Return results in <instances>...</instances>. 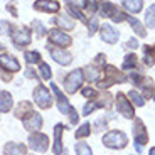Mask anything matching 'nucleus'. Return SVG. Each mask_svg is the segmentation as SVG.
<instances>
[{"instance_id":"obj_24","label":"nucleus","mask_w":155,"mask_h":155,"mask_svg":"<svg viewBox=\"0 0 155 155\" xmlns=\"http://www.w3.org/2000/svg\"><path fill=\"white\" fill-rule=\"evenodd\" d=\"M128 98H130V103H133V105H137V106H143L145 105V98L142 96L138 91H135V89H132V91L128 93Z\"/></svg>"},{"instance_id":"obj_14","label":"nucleus","mask_w":155,"mask_h":155,"mask_svg":"<svg viewBox=\"0 0 155 155\" xmlns=\"http://www.w3.org/2000/svg\"><path fill=\"white\" fill-rule=\"evenodd\" d=\"M0 68L8 71V73H17V71H20L19 61L10 54H0Z\"/></svg>"},{"instance_id":"obj_5","label":"nucleus","mask_w":155,"mask_h":155,"mask_svg":"<svg viewBox=\"0 0 155 155\" xmlns=\"http://www.w3.org/2000/svg\"><path fill=\"white\" fill-rule=\"evenodd\" d=\"M32 94H34L35 105H37L41 110H47V108L52 106V98H51V94H49V91H47L46 86H42V84L35 86V89H34Z\"/></svg>"},{"instance_id":"obj_36","label":"nucleus","mask_w":155,"mask_h":155,"mask_svg":"<svg viewBox=\"0 0 155 155\" xmlns=\"http://www.w3.org/2000/svg\"><path fill=\"white\" fill-rule=\"evenodd\" d=\"M32 27L35 29V32H37V35H39V37H42V35H46V34H47L46 27H44L42 24H39L37 20H34V22H32Z\"/></svg>"},{"instance_id":"obj_31","label":"nucleus","mask_w":155,"mask_h":155,"mask_svg":"<svg viewBox=\"0 0 155 155\" xmlns=\"http://www.w3.org/2000/svg\"><path fill=\"white\" fill-rule=\"evenodd\" d=\"M89 133H91V125H89V123H84V125H81V127L78 128L76 138H86Z\"/></svg>"},{"instance_id":"obj_44","label":"nucleus","mask_w":155,"mask_h":155,"mask_svg":"<svg viewBox=\"0 0 155 155\" xmlns=\"http://www.w3.org/2000/svg\"><path fill=\"white\" fill-rule=\"evenodd\" d=\"M148 155H155V147H153V148H152V150H150V153H148Z\"/></svg>"},{"instance_id":"obj_38","label":"nucleus","mask_w":155,"mask_h":155,"mask_svg":"<svg viewBox=\"0 0 155 155\" xmlns=\"http://www.w3.org/2000/svg\"><path fill=\"white\" fill-rule=\"evenodd\" d=\"M81 94L84 98H96V91H94V88H84V89H81Z\"/></svg>"},{"instance_id":"obj_28","label":"nucleus","mask_w":155,"mask_h":155,"mask_svg":"<svg viewBox=\"0 0 155 155\" xmlns=\"http://www.w3.org/2000/svg\"><path fill=\"white\" fill-rule=\"evenodd\" d=\"M56 24H58L59 27L61 29H66V31H71V29L74 27V22L73 20L69 19V17H58V19H56Z\"/></svg>"},{"instance_id":"obj_45","label":"nucleus","mask_w":155,"mask_h":155,"mask_svg":"<svg viewBox=\"0 0 155 155\" xmlns=\"http://www.w3.org/2000/svg\"><path fill=\"white\" fill-rule=\"evenodd\" d=\"M4 49H5V46H4L2 42H0V51H4Z\"/></svg>"},{"instance_id":"obj_47","label":"nucleus","mask_w":155,"mask_h":155,"mask_svg":"<svg viewBox=\"0 0 155 155\" xmlns=\"http://www.w3.org/2000/svg\"><path fill=\"white\" fill-rule=\"evenodd\" d=\"M66 155H68V153H66Z\"/></svg>"},{"instance_id":"obj_27","label":"nucleus","mask_w":155,"mask_h":155,"mask_svg":"<svg viewBox=\"0 0 155 155\" xmlns=\"http://www.w3.org/2000/svg\"><path fill=\"white\" fill-rule=\"evenodd\" d=\"M24 58H25V61H27L29 64H35V62L41 64V61H42V56L39 54L37 51H27V52L24 54Z\"/></svg>"},{"instance_id":"obj_22","label":"nucleus","mask_w":155,"mask_h":155,"mask_svg":"<svg viewBox=\"0 0 155 155\" xmlns=\"http://www.w3.org/2000/svg\"><path fill=\"white\" fill-rule=\"evenodd\" d=\"M127 20L128 22H130V25H132V29L133 31L137 32V34L140 35V37H145V27L143 25H142V24H140V20L138 19H135V17H130V15H127Z\"/></svg>"},{"instance_id":"obj_35","label":"nucleus","mask_w":155,"mask_h":155,"mask_svg":"<svg viewBox=\"0 0 155 155\" xmlns=\"http://www.w3.org/2000/svg\"><path fill=\"white\" fill-rule=\"evenodd\" d=\"M14 32V27H12V24L4 20V22H0V34H12Z\"/></svg>"},{"instance_id":"obj_30","label":"nucleus","mask_w":155,"mask_h":155,"mask_svg":"<svg viewBox=\"0 0 155 155\" xmlns=\"http://www.w3.org/2000/svg\"><path fill=\"white\" fill-rule=\"evenodd\" d=\"M76 153L78 155H93V152H91V148L88 147L86 142H78L76 143Z\"/></svg>"},{"instance_id":"obj_6","label":"nucleus","mask_w":155,"mask_h":155,"mask_svg":"<svg viewBox=\"0 0 155 155\" xmlns=\"http://www.w3.org/2000/svg\"><path fill=\"white\" fill-rule=\"evenodd\" d=\"M27 143H29V147H31L32 150L44 153V152H47V148H49V138H47V135H44V133L35 132V133H32V135L29 137Z\"/></svg>"},{"instance_id":"obj_18","label":"nucleus","mask_w":155,"mask_h":155,"mask_svg":"<svg viewBox=\"0 0 155 155\" xmlns=\"http://www.w3.org/2000/svg\"><path fill=\"white\" fill-rule=\"evenodd\" d=\"M4 155H27V147L24 143L8 142L4 147Z\"/></svg>"},{"instance_id":"obj_11","label":"nucleus","mask_w":155,"mask_h":155,"mask_svg":"<svg viewBox=\"0 0 155 155\" xmlns=\"http://www.w3.org/2000/svg\"><path fill=\"white\" fill-rule=\"evenodd\" d=\"M47 34H49L51 42H54L56 46H59V47H68V46H71V42H73L71 35H68L66 32L59 31V29H52V31L47 32Z\"/></svg>"},{"instance_id":"obj_33","label":"nucleus","mask_w":155,"mask_h":155,"mask_svg":"<svg viewBox=\"0 0 155 155\" xmlns=\"http://www.w3.org/2000/svg\"><path fill=\"white\" fill-rule=\"evenodd\" d=\"M98 27H100V20H98L96 17H91V19L88 20V29H89V34L93 35L94 32L98 31Z\"/></svg>"},{"instance_id":"obj_20","label":"nucleus","mask_w":155,"mask_h":155,"mask_svg":"<svg viewBox=\"0 0 155 155\" xmlns=\"http://www.w3.org/2000/svg\"><path fill=\"white\" fill-rule=\"evenodd\" d=\"M121 5L127 12H132V14H138L143 7V0H121Z\"/></svg>"},{"instance_id":"obj_46","label":"nucleus","mask_w":155,"mask_h":155,"mask_svg":"<svg viewBox=\"0 0 155 155\" xmlns=\"http://www.w3.org/2000/svg\"><path fill=\"white\" fill-rule=\"evenodd\" d=\"M153 96H155V91H153Z\"/></svg>"},{"instance_id":"obj_23","label":"nucleus","mask_w":155,"mask_h":155,"mask_svg":"<svg viewBox=\"0 0 155 155\" xmlns=\"http://www.w3.org/2000/svg\"><path fill=\"white\" fill-rule=\"evenodd\" d=\"M145 64L147 66H153V62H155V46H145Z\"/></svg>"},{"instance_id":"obj_41","label":"nucleus","mask_w":155,"mask_h":155,"mask_svg":"<svg viewBox=\"0 0 155 155\" xmlns=\"http://www.w3.org/2000/svg\"><path fill=\"white\" fill-rule=\"evenodd\" d=\"M127 47H128V49H137V47H138V42H137V39H130V41L127 42Z\"/></svg>"},{"instance_id":"obj_8","label":"nucleus","mask_w":155,"mask_h":155,"mask_svg":"<svg viewBox=\"0 0 155 155\" xmlns=\"http://www.w3.org/2000/svg\"><path fill=\"white\" fill-rule=\"evenodd\" d=\"M32 41L31 37V29L27 27H19V29H14L12 32V42L15 44L17 47H24V46H29Z\"/></svg>"},{"instance_id":"obj_43","label":"nucleus","mask_w":155,"mask_h":155,"mask_svg":"<svg viewBox=\"0 0 155 155\" xmlns=\"http://www.w3.org/2000/svg\"><path fill=\"white\" fill-rule=\"evenodd\" d=\"M8 12H12V14H14V15L17 17V10H15L14 7H12V5H8Z\"/></svg>"},{"instance_id":"obj_19","label":"nucleus","mask_w":155,"mask_h":155,"mask_svg":"<svg viewBox=\"0 0 155 155\" xmlns=\"http://www.w3.org/2000/svg\"><path fill=\"white\" fill-rule=\"evenodd\" d=\"M12 106H14V100H12V94L7 91H0V111H10Z\"/></svg>"},{"instance_id":"obj_15","label":"nucleus","mask_w":155,"mask_h":155,"mask_svg":"<svg viewBox=\"0 0 155 155\" xmlns=\"http://www.w3.org/2000/svg\"><path fill=\"white\" fill-rule=\"evenodd\" d=\"M62 132H64V125L58 123L54 125V145H52V152L54 155H61L62 153Z\"/></svg>"},{"instance_id":"obj_2","label":"nucleus","mask_w":155,"mask_h":155,"mask_svg":"<svg viewBox=\"0 0 155 155\" xmlns=\"http://www.w3.org/2000/svg\"><path fill=\"white\" fill-rule=\"evenodd\" d=\"M83 79H84L83 69H74L73 73H69L64 78V89H66V93H69V94L76 93L79 89V86H81Z\"/></svg>"},{"instance_id":"obj_16","label":"nucleus","mask_w":155,"mask_h":155,"mask_svg":"<svg viewBox=\"0 0 155 155\" xmlns=\"http://www.w3.org/2000/svg\"><path fill=\"white\" fill-rule=\"evenodd\" d=\"M34 8L41 12H47V14H56L59 10V4L56 0H37L34 4Z\"/></svg>"},{"instance_id":"obj_37","label":"nucleus","mask_w":155,"mask_h":155,"mask_svg":"<svg viewBox=\"0 0 155 155\" xmlns=\"http://www.w3.org/2000/svg\"><path fill=\"white\" fill-rule=\"evenodd\" d=\"M96 108H98V105H96V103H94V101H89V103H86V105H84V108H83V115H84V116H88L89 113H91V111H94Z\"/></svg>"},{"instance_id":"obj_34","label":"nucleus","mask_w":155,"mask_h":155,"mask_svg":"<svg viewBox=\"0 0 155 155\" xmlns=\"http://www.w3.org/2000/svg\"><path fill=\"white\" fill-rule=\"evenodd\" d=\"M66 4L69 5V8H76V10L86 7V2H84V0H66Z\"/></svg>"},{"instance_id":"obj_32","label":"nucleus","mask_w":155,"mask_h":155,"mask_svg":"<svg viewBox=\"0 0 155 155\" xmlns=\"http://www.w3.org/2000/svg\"><path fill=\"white\" fill-rule=\"evenodd\" d=\"M39 73H41L42 79H51V68H49V64L41 62V66H39Z\"/></svg>"},{"instance_id":"obj_13","label":"nucleus","mask_w":155,"mask_h":155,"mask_svg":"<svg viewBox=\"0 0 155 155\" xmlns=\"http://www.w3.org/2000/svg\"><path fill=\"white\" fill-rule=\"evenodd\" d=\"M22 121H24L25 130H29V132H37L39 128L42 127V116L35 111H31Z\"/></svg>"},{"instance_id":"obj_40","label":"nucleus","mask_w":155,"mask_h":155,"mask_svg":"<svg viewBox=\"0 0 155 155\" xmlns=\"http://www.w3.org/2000/svg\"><path fill=\"white\" fill-rule=\"evenodd\" d=\"M7 74H12V73H8V71H5V69H2V68H0V78H2L5 83H8L12 79V76H7Z\"/></svg>"},{"instance_id":"obj_25","label":"nucleus","mask_w":155,"mask_h":155,"mask_svg":"<svg viewBox=\"0 0 155 155\" xmlns=\"http://www.w3.org/2000/svg\"><path fill=\"white\" fill-rule=\"evenodd\" d=\"M83 74H86V79H88V81H98V78H100L98 69H96V68H93L91 64L83 69Z\"/></svg>"},{"instance_id":"obj_9","label":"nucleus","mask_w":155,"mask_h":155,"mask_svg":"<svg viewBox=\"0 0 155 155\" xmlns=\"http://www.w3.org/2000/svg\"><path fill=\"white\" fill-rule=\"evenodd\" d=\"M133 137H135V145H145L148 142V133L147 128H145L143 121L140 118H135V123H133Z\"/></svg>"},{"instance_id":"obj_3","label":"nucleus","mask_w":155,"mask_h":155,"mask_svg":"<svg viewBox=\"0 0 155 155\" xmlns=\"http://www.w3.org/2000/svg\"><path fill=\"white\" fill-rule=\"evenodd\" d=\"M100 5H101V7H100V14L103 17H110V19H113L115 22H123V20H127V15H125L123 12H120V8L116 7L115 4L103 0Z\"/></svg>"},{"instance_id":"obj_1","label":"nucleus","mask_w":155,"mask_h":155,"mask_svg":"<svg viewBox=\"0 0 155 155\" xmlns=\"http://www.w3.org/2000/svg\"><path fill=\"white\" fill-rule=\"evenodd\" d=\"M127 135L123 132H118V130H113V132H108L105 137H103V143L108 148H115V150H120V148L127 147Z\"/></svg>"},{"instance_id":"obj_26","label":"nucleus","mask_w":155,"mask_h":155,"mask_svg":"<svg viewBox=\"0 0 155 155\" xmlns=\"http://www.w3.org/2000/svg\"><path fill=\"white\" fill-rule=\"evenodd\" d=\"M145 22L150 29H155V4L148 7V10L145 12Z\"/></svg>"},{"instance_id":"obj_7","label":"nucleus","mask_w":155,"mask_h":155,"mask_svg":"<svg viewBox=\"0 0 155 155\" xmlns=\"http://www.w3.org/2000/svg\"><path fill=\"white\" fill-rule=\"evenodd\" d=\"M47 49L51 52V58L54 59L58 64H61V66H68V64L73 62V56L68 51L61 49V47H52V44H47Z\"/></svg>"},{"instance_id":"obj_42","label":"nucleus","mask_w":155,"mask_h":155,"mask_svg":"<svg viewBox=\"0 0 155 155\" xmlns=\"http://www.w3.org/2000/svg\"><path fill=\"white\" fill-rule=\"evenodd\" d=\"M25 76H27L29 79H35V78H37V74L34 73V69H31V68H29V69L25 71Z\"/></svg>"},{"instance_id":"obj_21","label":"nucleus","mask_w":155,"mask_h":155,"mask_svg":"<svg viewBox=\"0 0 155 155\" xmlns=\"http://www.w3.org/2000/svg\"><path fill=\"white\" fill-rule=\"evenodd\" d=\"M31 111H32V105L29 103V101H20L19 106L14 110L15 116H17V118H20V120H24V118L27 116V113H31Z\"/></svg>"},{"instance_id":"obj_10","label":"nucleus","mask_w":155,"mask_h":155,"mask_svg":"<svg viewBox=\"0 0 155 155\" xmlns=\"http://www.w3.org/2000/svg\"><path fill=\"white\" fill-rule=\"evenodd\" d=\"M116 108H118V111H120L125 118H133V116H135V110H133L132 103L127 100V96H125L123 93L116 94Z\"/></svg>"},{"instance_id":"obj_12","label":"nucleus","mask_w":155,"mask_h":155,"mask_svg":"<svg viewBox=\"0 0 155 155\" xmlns=\"http://www.w3.org/2000/svg\"><path fill=\"white\" fill-rule=\"evenodd\" d=\"M51 89H52V93H54V96H56V105H58L59 111L64 113V115H68V111H69L71 105L68 103L66 94L62 93V91H61V89H59L58 86L54 84V83H51Z\"/></svg>"},{"instance_id":"obj_17","label":"nucleus","mask_w":155,"mask_h":155,"mask_svg":"<svg viewBox=\"0 0 155 155\" xmlns=\"http://www.w3.org/2000/svg\"><path fill=\"white\" fill-rule=\"evenodd\" d=\"M101 39L108 44H115L118 41V31H115L110 24H103L101 25Z\"/></svg>"},{"instance_id":"obj_29","label":"nucleus","mask_w":155,"mask_h":155,"mask_svg":"<svg viewBox=\"0 0 155 155\" xmlns=\"http://www.w3.org/2000/svg\"><path fill=\"white\" fill-rule=\"evenodd\" d=\"M137 56L135 54H128V56H125V62H123V69H133V68L137 66Z\"/></svg>"},{"instance_id":"obj_39","label":"nucleus","mask_w":155,"mask_h":155,"mask_svg":"<svg viewBox=\"0 0 155 155\" xmlns=\"http://www.w3.org/2000/svg\"><path fill=\"white\" fill-rule=\"evenodd\" d=\"M68 116H69V121H71L73 125L78 123V111L74 110V106H71V108H69V111H68Z\"/></svg>"},{"instance_id":"obj_4","label":"nucleus","mask_w":155,"mask_h":155,"mask_svg":"<svg viewBox=\"0 0 155 155\" xmlns=\"http://www.w3.org/2000/svg\"><path fill=\"white\" fill-rule=\"evenodd\" d=\"M125 81H127V78L121 76V73L116 69V68L106 66V78L103 79V81H98V88L106 89L111 84H115V83H125Z\"/></svg>"}]
</instances>
